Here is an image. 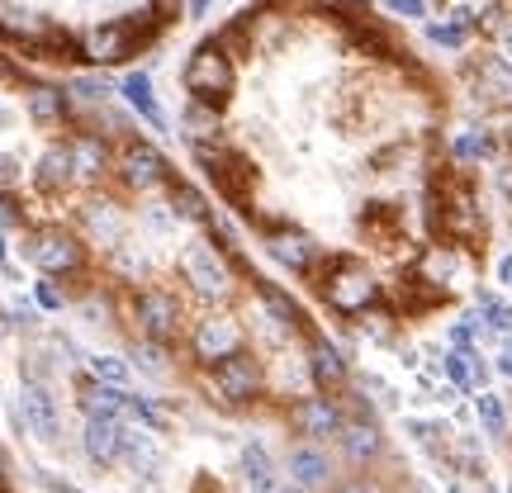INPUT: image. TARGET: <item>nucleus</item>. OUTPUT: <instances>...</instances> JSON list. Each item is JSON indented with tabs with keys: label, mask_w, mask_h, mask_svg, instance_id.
Returning <instances> with one entry per match:
<instances>
[{
	"label": "nucleus",
	"mask_w": 512,
	"mask_h": 493,
	"mask_svg": "<svg viewBox=\"0 0 512 493\" xmlns=\"http://www.w3.org/2000/svg\"><path fill=\"white\" fill-rule=\"evenodd\" d=\"M81 219L91 228V238H100V247H119L124 242V219L114 214V204H91Z\"/></svg>",
	"instance_id": "25"
},
{
	"label": "nucleus",
	"mask_w": 512,
	"mask_h": 493,
	"mask_svg": "<svg viewBox=\"0 0 512 493\" xmlns=\"http://www.w3.org/2000/svg\"><path fill=\"white\" fill-rule=\"evenodd\" d=\"M242 479H247V489L252 493H280L285 484H280V475H275V465L271 456H266V446H247L242 451Z\"/></svg>",
	"instance_id": "19"
},
{
	"label": "nucleus",
	"mask_w": 512,
	"mask_h": 493,
	"mask_svg": "<svg viewBox=\"0 0 512 493\" xmlns=\"http://www.w3.org/2000/svg\"><path fill=\"white\" fill-rule=\"evenodd\" d=\"M484 29H489V38H494L498 57H503V62H508V67H512V15H503V10H494Z\"/></svg>",
	"instance_id": "33"
},
{
	"label": "nucleus",
	"mask_w": 512,
	"mask_h": 493,
	"mask_svg": "<svg viewBox=\"0 0 512 493\" xmlns=\"http://www.w3.org/2000/svg\"><path fill=\"white\" fill-rule=\"evenodd\" d=\"M124 456L133 460V470H157L162 465V451H157V441L147 427H124Z\"/></svg>",
	"instance_id": "27"
},
{
	"label": "nucleus",
	"mask_w": 512,
	"mask_h": 493,
	"mask_svg": "<svg viewBox=\"0 0 512 493\" xmlns=\"http://www.w3.org/2000/svg\"><path fill=\"white\" fill-rule=\"evenodd\" d=\"M24 105H29V114H34L38 124H62L67 119V95L53 91V86H29Z\"/></svg>",
	"instance_id": "24"
},
{
	"label": "nucleus",
	"mask_w": 512,
	"mask_h": 493,
	"mask_svg": "<svg viewBox=\"0 0 512 493\" xmlns=\"http://www.w3.org/2000/svg\"><path fill=\"white\" fill-rule=\"evenodd\" d=\"M494 361H498V375H508V380H512V342H503V347H498Z\"/></svg>",
	"instance_id": "39"
},
{
	"label": "nucleus",
	"mask_w": 512,
	"mask_h": 493,
	"mask_svg": "<svg viewBox=\"0 0 512 493\" xmlns=\"http://www.w3.org/2000/svg\"><path fill=\"white\" fill-rule=\"evenodd\" d=\"M76 181V162H72V143H57L38 157V185L43 190H67Z\"/></svg>",
	"instance_id": "18"
},
{
	"label": "nucleus",
	"mask_w": 512,
	"mask_h": 493,
	"mask_svg": "<svg viewBox=\"0 0 512 493\" xmlns=\"http://www.w3.org/2000/svg\"><path fill=\"white\" fill-rule=\"evenodd\" d=\"M318 294L328 299L332 313H342V318H356V313H366L380 304V280L361 266V261H351V256H337L323 275V285Z\"/></svg>",
	"instance_id": "2"
},
{
	"label": "nucleus",
	"mask_w": 512,
	"mask_h": 493,
	"mask_svg": "<svg viewBox=\"0 0 512 493\" xmlns=\"http://www.w3.org/2000/svg\"><path fill=\"white\" fill-rule=\"evenodd\" d=\"M498 185H503V195H508V204H512V166H503V171H498Z\"/></svg>",
	"instance_id": "42"
},
{
	"label": "nucleus",
	"mask_w": 512,
	"mask_h": 493,
	"mask_svg": "<svg viewBox=\"0 0 512 493\" xmlns=\"http://www.w3.org/2000/svg\"><path fill=\"white\" fill-rule=\"evenodd\" d=\"M309 375H313V384H318V394H332V399L347 394L351 370H347V361H342V351L328 347L323 337L309 342Z\"/></svg>",
	"instance_id": "14"
},
{
	"label": "nucleus",
	"mask_w": 512,
	"mask_h": 493,
	"mask_svg": "<svg viewBox=\"0 0 512 493\" xmlns=\"http://www.w3.org/2000/svg\"><path fill=\"white\" fill-rule=\"evenodd\" d=\"M389 5H394L399 15H408V19H418V15H422V0H389Z\"/></svg>",
	"instance_id": "40"
},
{
	"label": "nucleus",
	"mask_w": 512,
	"mask_h": 493,
	"mask_svg": "<svg viewBox=\"0 0 512 493\" xmlns=\"http://www.w3.org/2000/svg\"><path fill=\"white\" fill-rule=\"evenodd\" d=\"M190 351H195V361L200 366H223L228 356H238L242 347V323L233 318V313H204L200 323H195V332H190Z\"/></svg>",
	"instance_id": "7"
},
{
	"label": "nucleus",
	"mask_w": 512,
	"mask_h": 493,
	"mask_svg": "<svg viewBox=\"0 0 512 493\" xmlns=\"http://www.w3.org/2000/svg\"><path fill=\"white\" fill-rule=\"evenodd\" d=\"M38 304H43V309H62V304H67V294L57 290V280H38Z\"/></svg>",
	"instance_id": "37"
},
{
	"label": "nucleus",
	"mask_w": 512,
	"mask_h": 493,
	"mask_svg": "<svg viewBox=\"0 0 512 493\" xmlns=\"http://www.w3.org/2000/svg\"><path fill=\"white\" fill-rule=\"evenodd\" d=\"M119 176H124L128 190H157V185H171V166L152 143L128 138L124 152H119Z\"/></svg>",
	"instance_id": "9"
},
{
	"label": "nucleus",
	"mask_w": 512,
	"mask_h": 493,
	"mask_svg": "<svg viewBox=\"0 0 512 493\" xmlns=\"http://www.w3.org/2000/svg\"><path fill=\"white\" fill-rule=\"evenodd\" d=\"M124 95H128V105L143 114L147 124H157L162 128V110H157V100H152V81H147V72H133L124 76Z\"/></svg>",
	"instance_id": "29"
},
{
	"label": "nucleus",
	"mask_w": 512,
	"mask_h": 493,
	"mask_svg": "<svg viewBox=\"0 0 512 493\" xmlns=\"http://www.w3.org/2000/svg\"><path fill=\"white\" fill-rule=\"evenodd\" d=\"M133 366L147 370V375H162V370H166V342L138 337V342H133Z\"/></svg>",
	"instance_id": "30"
},
{
	"label": "nucleus",
	"mask_w": 512,
	"mask_h": 493,
	"mask_svg": "<svg viewBox=\"0 0 512 493\" xmlns=\"http://www.w3.org/2000/svg\"><path fill=\"white\" fill-rule=\"evenodd\" d=\"M29 261H34L48 280L76 275L86 266V242L76 238V233H67V228H38L34 238H29Z\"/></svg>",
	"instance_id": "5"
},
{
	"label": "nucleus",
	"mask_w": 512,
	"mask_h": 493,
	"mask_svg": "<svg viewBox=\"0 0 512 493\" xmlns=\"http://www.w3.org/2000/svg\"><path fill=\"white\" fill-rule=\"evenodd\" d=\"M238 86V72H233V57L223 43H200L190 67H185V91L195 95V105L219 114L228 105V95Z\"/></svg>",
	"instance_id": "1"
},
{
	"label": "nucleus",
	"mask_w": 512,
	"mask_h": 493,
	"mask_svg": "<svg viewBox=\"0 0 512 493\" xmlns=\"http://www.w3.org/2000/svg\"><path fill=\"white\" fill-rule=\"evenodd\" d=\"M209 5H214V0H195V15H209Z\"/></svg>",
	"instance_id": "44"
},
{
	"label": "nucleus",
	"mask_w": 512,
	"mask_h": 493,
	"mask_svg": "<svg viewBox=\"0 0 512 493\" xmlns=\"http://www.w3.org/2000/svg\"><path fill=\"white\" fill-rule=\"evenodd\" d=\"M81 408H86V418H119L128 408V394L124 389H114V384H81Z\"/></svg>",
	"instance_id": "21"
},
{
	"label": "nucleus",
	"mask_w": 512,
	"mask_h": 493,
	"mask_svg": "<svg viewBox=\"0 0 512 493\" xmlns=\"http://www.w3.org/2000/svg\"><path fill=\"white\" fill-rule=\"evenodd\" d=\"M456 152L460 157H489V152H494V143H489V138H484V133H465V138H456Z\"/></svg>",
	"instance_id": "36"
},
{
	"label": "nucleus",
	"mask_w": 512,
	"mask_h": 493,
	"mask_svg": "<svg viewBox=\"0 0 512 493\" xmlns=\"http://www.w3.org/2000/svg\"><path fill=\"white\" fill-rule=\"evenodd\" d=\"M427 34L437 38V43H446V48H460V43H465V29H460V24H432Z\"/></svg>",
	"instance_id": "38"
},
{
	"label": "nucleus",
	"mask_w": 512,
	"mask_h": 493,
	"mask_svg": "<svg viewBox=\"0 0 512 493\" xmlns=\"http://www.w3.org/2000/svg\"><path fill=\"white\" fill-rule=\"evenodd\" d=\"M441 15L470 34L475 24H489V15H494V0H441Z\"/></svg>",
	"instance_id": "28"
},
{
	"label": "nucleus",
	"mask_w": 512,
	"mask_h": 493,
	"mask_svg": "<svg viewBox=\"0 0 512 493\" xmlns=\"http://www.w3.org/2000/svg\"><path fill=\"white\" fill-rule=\"evenodd\" d=\"M72 162H76V181H100L105 166H110V147L100 143V138H76Z\"/></svg>",
	"instance_id": "22"
},
{
	"label": "nucleus",
	"mask_w": 512,
	"mask_h": 493,
	"mask_svg": "<svg viewBox=\"0 0 512 493\" xmlns=\"http://www.w3.org/2000/svg\"><path fill=\"white\" fill-rule=\"evenodd\" d=\"M266 252H271V261L290 266L294 275L313 271V261H318V247H313V238L294 233V228H280V233H271V238H266Z\"/></svg>",
	"instance_id": "16"
},
{
	"label": "nucleus",
	"mask_w": 512,
	"mask_h": 493,
	"mask_svg": "<svg viewBox=\"0 0 512 493\" xmlns=\"http://www.w3.org/2000/svg\"><path fill=\"white\" fill-rule=\"evenodd\" d=\"M252 285H256V294H261L266 313H271V318H275V323H280L285 332H299L304 323H309V318H304V309H299V304H294L285 290H275L271 280H252Z\"/></svg>",
	"instance_id": "20"
},
{
	"label": "nucleus",
	"mask_w": 512,
	"mask_h": 493,
	"mask_svg": "<svg viewBox=\"0 0 512 493\" xmlns=\"http://www.w3.org/2000/svg\"><path fill=\"white\" fill-rule=\"evenodd\" d=\"M181 275L200 299H228V290H233V271H228V261H223L219 247H209V242H190V247H185Z\"/></svg>",
	"instance_id": "6"
},
{
	"label": "nucleus",
	"mask_w": 512,
	"mask_h": 493,
	"mask_svg": "<svg viewBox=\"0 0 512 493\" xmlns=\"http://www.w3.org/2000/svg\"><path fill=\"white\" fill-rule=\"evenodd\" d=\"M166 195H171V214H181V219H190V223H214V214H209V200H204L195 185L171 181V185H166Z\"/></svg>",
	"instance_id": "23"
},
{
	"label": "nucleus",
	"mask_w": 512,
	"mask_h": 493,
	"mask_svg": "<svg viewBox=\"0 0 512 493\" xmlns=\"http://www.w3.org/2000/svg\"><path fill=\"white\" fill-rule=\"evenodd\" d=\"M456 271H460V261L446 252V247H427V252H422V261H418V280H427L432 290L451 285V280H456Z\"/></svg>",
	"instance_id": "26"
},
{
	"label": "nucleus",
	"mask_w": 512,
	"mask_h": 493,
	"mask_svg": "<svg viewBox=\"0 0 512 493\" xmlns=\"http://www.w3.org/2000/svg\"><path fill=\"white\" fill-rule=\"evenodd\" d=\"M508 128H512V124H508Z\"/></svg>",
	"instance_id": "46"
},
{
	"label": "nucleus",
	"mask_w": 512,
	"mask_h": 493,
	"mask_svg": "<svg viewBox=\"0 0 512 493\" xmlns=\"http://www.w3.org/2000/svg\"><path fill=\"white\" fill-rule=\"evenodd\" d=\"M133 38L143 43V24H133V19L100 24V29H91V38H86V62H95V67H114V62H124V57L133 53Z\"/></svg>",
	"instance_id": "11"
},
{
	"label": "nucleus",
	"mask_w": 512,
	"mask_h": 493,
	"mask_svg": "<svg viewBox=\"0 0 512 493\" xmlns=\"http://www.w3.org/2000/svg\"><path fill=\"white\" fill-rule=\"evenodd\" d=\"M508 493H512V489H508Z\"/></svg>",
	"instance_id": "45"
},
{
	"label": "nucleus",
	"mask_w": 512,
	"mask_h": 493,
	"mask_svg": "<svg viewBox=\"0 0 512 493\" xmlns=\"http://www.w3.org/2000/svg\"><path fill=\"white\" fill-rule=\"evenodd\" d=\"M475 408H479V422H484V432H489V437H503V432H508V418H503L498 394H479Z\"/></svg>",
	"instance_id": "32"
},
{
	"label": "nucleus",
	"mask_w": 512,
	"mask_h": 493,
	"mask_svg": "<svg viewBox=\"0 0 512 493\" xmlns=\"http://www.w3.org/2000/svg\"><path fill=\"white\" fill-rule=\"evenodd\" d=\"M195 157L204 162V171L214 176V185H219L223 200L233 204H247L256 190V171L252 162L242 157V152H233V147H209V143H195Z\"/></svg>",
	"instance_id": "4"
},
{
	"label": "nucleus",
	"mask_w": 512,
	"mask_h": 493,
	"mask_svg": "<svg viewBox=\"0 0 512 493\" xmlns=\"http://www.w3.org/2000/svg\"><path fill=\"white\" fill-rule=\"evenodd\" d=\"M214 124H219V114H214V110H204V105H190V110H185V138H190V147H195V143H209Z\"/></svg>",
	"instance_id": "31"
},
{
	"label": "nucleus",
	"mask_w": 512,
	"mask_h": 493,
	"mask_svg": "<svg viewBox=\"0 0 512 493\" xmlns=\"http://www.w3.org/2000/svg\"><path fill=\"white\" fill-rule=\"evenodd\" d=\"M91 380L114 384V389H124V380H128V361H114V356H91Z\"/></svg>",
	"instance_id": "34"
},
{
	"label": "nucleus",
	"mask_w": 512,
	"mask_h": 493,
	"mask_svg": "<svg viewBox=\"0 0 512 493\" xmlns=\"http://www.w3.org/2000/svg\"><path fill=\"white\" fill-rule=\"evenodd\" d=\"M498 280H503V285H512V256H503V261H498Z\"/></svg>",
	"instance_id": "43"
},
{
	"label": "nucleus",
	"mask_w": 512,
	"mask_h": 493,
	"mask_svg": "<svg viewBox=\"0 0 512 493\" xmlns=\"http://www.w3.org/2000/svg\"><path fill=\"white\" fill-rule=\"evenodd\" d=\"M337 446H342V456L347 460H375L384 451V437L375 422H361V418H347V427H342V437H337Z\"/></svg>",
	"instance_id": "17"
},
{
	"label": "nucleus",
	"mask_w": 512,
	"mask_h": 493,
	"mask_svg": "<svg viewBox=\"0 0 512 493\" xmlns=\"http://www.w3.org/2000/svg\"><path fill=\"white\" fill-rule=\"evenodd\" d=\"M441 366H446V375L456 380V389H470V384H475V375H470V361H465V351H446V356H441Z\"/></svg>",
	"instance_id": "35"
},
{
	"label": "nucleus",
	"mask_w": 512,
	"mask_h": 493,
	"mask_svg": "<svg viewBox=\"0 0 512 493\" xmlns=\"http://www.w3.org/2000/svg\"><path fill=\"white\" fill-rule=\"evenodd\" d=\"M81 451H86L95 465H114V460L124 456V422L119 418H86Z\"/></svg>",
	"instance_id": "15"
},
{
	"label": "nucleus",
	"mask_w": 512,
	"mask_h": 493,
	"mask_svg": "<svg viewBox=\"0 0 512 493\" xmlns=\"http://www.w3.org/2000/svg\"><path fill=\"white\" fill-rule=\"evenodd\" d=\"M285 470H290V484L313 493L332 479V460L318 441H299V446H290V456H285Z\"/></svg>",
	"instance_id": "13"
},
{
	"label": "nucleus",
	"mask_w": 512,
	"mask_h": 493,
	"mask_svg": "<svg viewBox=\"0 0 512 493\" xmlns=\"http://www.w3.org/2000/svg\"><path fill=\"white\" fill-rule=\"evenodd\" d=\"M128 313H133V323H138V337H152V342H176L185 328L181 299L171 290H162V285H147V290L133 294Z\"/></svg>",
	"instance_id": "3"
},
{
	"label": "nucleus",
	"mask_w": 512,
	"mask_h": 493,
	"mask_svg": "<svg viewBox=\"0 0 512 493\" xmlns=\"http://www.w3.org/2000/svg\"><path fill=\"white\" fill-rule=\"evenodd\" d=\"M19 413H24V427H29L38 441H48V446H53V441L62 437L57 403H53V394H48L38 380H24V389H19Z\"/></svg>",
	"instance_id": "12"
},
{
	"label": "nucleus",
	"mask_w": 512,
	"mask_h": 493,
	"mask_svg": "<svg viewBox=\"0 0 512 493\" xmlns=\"http://www.w3.org/2000/svg\"><path fill=\"white\" fill-rule=\"evenodd\" d=\"M290 427L304 441H323V437H342L347 418H342V408H337L332 394H313V399H299L290 408Z\"/></svg>",
	"instance_id": "10"
},
{
	"label": "nucleus",
	"mask_w": 512,
	"mask_h": 493,
	"mask_svg": "<svg viewBox=\"0 0 512 493\" xmlns=\"http://www.w3.org/2000/svg\"><path fill=\"white\" fill-rule=\"evenodd\" d=\"M209 384H214V394L223 403H252L261 394V361H256V351L228 356L223 366L209 370Z\"/></svg>",
	"instance_id": "8"
},
{
	"label": "nucleus",
	"mask_w": 512,
	"mask_h": 493,
	"mask_svg": "<svg viewBox=\"0 0 512 493\" xmlns=\"http://www.w3.org/2000/svg\"><path fill=\"white\" fill-rule=\"evenodd\" d=\"M337 493H375V484H366V479H347V484H337Z\"/></svg>",
	"instance_id": "41"
}]
</instances>
